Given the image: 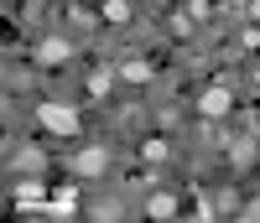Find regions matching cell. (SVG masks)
<instances>
[{
  "mask_svg": "<svg viewBox=\"0 0 260 223\" xmlns=\"http://www.w3.org/2000/svg\"><path fill=\"white\" fill-rule=\"evenodd\" d=\"M37 120H42V130H52V135H62V140H78V135H83V115H78L73 104L42 99V104H37Z\"/></svg>",
  "mask_w": 260,
  "mask_h": 223,
  "instance_id": "1",
  "label": "cell"
},
{
  "mask_svg": "<svg viewBox=\"0 0 260 223\" xmlns=\"http://www.w3.org/2000/svg\"><path fill=\"white\" fill-rule=\"evenodd\" d=\"M104 166H110V151H104V145H89V151L73 156V171L78 176H104Z\"/></svg>",
  "mask_w": 260,
  "mask_h": 223,
  "instance_id": "2",
  "label": "cell"
},
{
  "mask_svg": "<svg viewBox=\"0 0 260 223\" xmlns=\"http://www.w3.org/2000/svg\"><path fill=\"white\" fill-rule=\"evenodd\" d=\"M68 57H73V47H68L62 36H47V42L37 47V62H42V68H62Z\"/></svg>",
  "mask_w": 260,
  "mask_h": 223,
  "instance_id": "3",
  "label": "cell"
},
{
  "mask_svg": "<svg viewBox=\"0 0 260 223\" xmlns=\"http://www.w3.org/2000/svg\"><path fill=\"white\" fill-rule=\"evenodd\" d=\"M47 197H52L47 182H21V187H16V208H21V213H26V208H47Z\"/></svg>",
  "mask_w": 260,
  "mask_h": 223,
  "instance_id": "4",
  "label": "cell"
},
{
  "mask_svg": "<svg viewBox=\"0 0 260 223\" xmlns=\"http://www.w3.org/2000/svg\"><path fill=\"white\" fill-rule=\"evenodd\" d=\"M229 104H234V99H229V88H208V94L198 99V109H203L208 120H224V115H229Z\"/></svg>",
  "mask_w": 260,
  "mask_h": 223,
  "instance_id": "5",
  "label": "cell"
},
{
  "mask_svg": "<svg viewBox=\"0 0 260 223\" xmlns=\"http://www.w3.org/2000/svg\"><path fill=\"white\" fill-rule=\"evenodd\" d=\"M47 213H52V218H68V213H78V192H73V187H52V197H47Z\"/></svg>",
  "mask_w": 260,
  "mask_h": 223,
  "instance_id": "6",
  "label": "cell"
},
{
  "mask_svg": "<svg viewBox=\"0 0 260 223\" xmlns=\"http://www.w3.org/2000/svg\"><path fill=\"white\" fill-rule=\"evenodd\" d=\"M146 213H151V218H172V213H177V197L156 192V197H151V203H146Z\"/></svg>",
  "mask_w": 260,
  "mask_h": 223,
  "instance_id": "7",
  "label": "cell"
},
{
  "mask_svg": "<svg viewBox=\"0 0 260 223\" xmlns=\"http://www.w3.org/2000/svg\"><path fill=\"white\" fill-rule=\"evenodd\" d=\"M120 73H125L130 83H151V62H141V57H130L125 68H120Z\"/></svg>",
  "mask_w": 260,
  "mask_h": 223,
  "instance_id": "8",
  "label": "cell"
},
{
  "mask_svg": "<svg viewBox=\"0 0 260 223\" xmlns=\"http://www.w3.org/2000/svg\"><path fill=\"white\" fill-rule=\"evenodd\" d=\"M125 16H130V6H125V0H104V21H115V26H120Z\"/></svg>",
  "mask_w": 260,
  "mask_h": 223,
  "instance_id": "9",
  "label": "cell"
},
{
  "mask_svg": "<svg viewBox=\"0 0 260 223\" xmlns=\"http://www.w3.org/2000/svg\"><path fill=\"white\" fill-rule=\"evenodd\" d=\"M110 83H115V73H110V68H99V73L89 78V88H94V94H110Z\"/></svg>",
  "mask_w": 260,
  "mask_h": 223,
  "instance_id": "10",
  "label": "cell"
},
{
  "mask_svg": "<svg viewBox=\"0 0 260 223\" xmlns=\"http://www.w3.org/2000/svg\"><path fill=\"white\" fill-rule=\"evenodd\" d=\"M37 166H42L37 151H21V156H16V171H37Z\"/></svg>",
  "mask_w": 260,
  "mask_h": 223,
  "instance_id": "11",
  "label": "cell"
},
{
  "mask_svg": "<svg viewBox=\"0 0 260 223\" xmlns=\"http://www.w3.org/2000/svg\"><path fill=\"white\" fill-rule=\"evenodd\" d=\"M141 156H146V161H161L167 145H161V140H146V145H141Z\"/></svg>",
  "mask_w": 260,
  "mask_h": 223,
  "instance_id": "12",
  "label": "cell"
},
{
  "mask_svg": "<svg viewBox=\"0 0 260 223\" xmlns=\"http://www.w3.org/2000/svg\"><path fill=\"white\" fill-rule=\"evenodd\" d=\"M245 218H260V203H250V208H245Z\"/></svg>",
  "mask_w": 260,
  "mask_h": 223,
  "instance_id": "13",
  "label": "cell"
},
{
  "mask_svg": "<svg viewBox=\"0 0 260 223\" xmlns=\"http://www.w3.org/2000/svg\"><path fill=\"white\" fill-rule=\"evenodd\" d=\"M250 16H255V21H260V0H255V6H250Z\"/></svg>",
  "mask_w": 260,
  "mask_h": 223,
  "instance_id": "14",
  "label": "cell"
}]
</instances>
